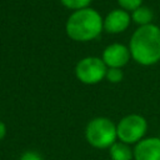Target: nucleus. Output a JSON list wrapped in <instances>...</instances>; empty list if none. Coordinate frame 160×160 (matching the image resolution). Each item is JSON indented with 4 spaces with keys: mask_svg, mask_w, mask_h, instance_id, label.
Here are the masks:
<instances>
[{
    "mask_svg": "<svg viewBox=\"0 0 160 160\" xmlns=\"http://www.w3.org/2000/svg\"><path fill=\"white\" fill-rule=\"evenodd\" d=\"M85 139L95 149H109L118 141L116 124L104 116L94 118L85 126Z\"/></svg>",
    "mask_w": 160,
    "mask_h": 160,
    "instance_id": "7ed1b4c3",
    "label": "nucleus"
},
{
    "mask_svg": "<svg viewBox=\"0 0 160 160\" xmlns=\"http://www.w3.org/2000/svg\"><path fill=\"white\" fill-rule=\"evenodd\" d=\"M109 156L111 160H134V151L130 145L118 140L109 148Z\"/></svg>",
    "mask_w": 160,
    "mask_h": 160,
    "instance_id": "1a4fd4ad",
    "label": "nucleus"
},
{
    "mask_svg": "<svg viewBox=\"0 0 160 160\" xmlns=\"http://www.w3.org/2000/svg\"><path fill=\"white\" fill-rule=\"evenodd\" d=\"M101 59L108 68L122 69L131 59V55L129 46L121 42H112L102 50Z\"/></svg>",
    "mask_w": 160,
    "mask_h": 160,
    "instance_id": "423d86ee",
    "label": "nucleus"
},
{
    "mask_svg": "<svg viewBox=\"0 0 160 160\" xmlns=\"http://www.w3.org/2000/svg\"><path fill=\"white\" fill-rule=\"evenodd\" d=\"M131 59L142 66L160 61V28L155 24L139 26L129 40Z\"/></svg>",
    "mask_w": 160,
    "mask_h": 160,
    "instance_id": "f257e3e1",
    "label": "nucleus"
},
{
    "mask_svg": "<svg viewBox=\"0 0 160 160\" xmlns=\"http://www.w3.org/2000/svg\"><path fill=\"white\" fill-rule=\"evenodd\" d=\"M144 2V0H118V4L120 5L121 9L126 10V11H132L136 8L141 6Z\"/></svg>",
    "mask_w": 160,
    "mask_h": 160,
    "instance_id": "ddd939ff",
    "label": "nucleus"
},
{
    "mask_svg": "<svg viewBox=\"0 0 160 160\" xmlns=\"http://www.w3.org/2000/svg\"><path fill=\"white\" fill-rule=\"evenodd\" d=\"M118 140L128 145H135L148 132V121L140 114H129L116 124Z\"/></svg>",
    "mask_w": 160,
    "mask_h": 160,
    "instance_id": "20e7f679",
    "label": "nucleus"
},
{
    "mask_svg": "<svg viewBox=\"0 0 160 160\" xmlns=\"http://www.w3.org/2000/svg\"><path fill=\"white\" fill-rule=\"evenodd\" d=\"M105 79H106L109 82H111V84H118V82L122 81V79H124L122 69H118V68H108Z\"/></svg>",
    "mask_w": 160,
    "mask_h": 160,
    "instance_id": "f8f14e48",
    "label": "nucleus"
},
{
    "mask_svg": "<svg viewBox=\"0 0 160 160\" xmlns=\"http://www.w3.org/2000/svg\"><path fill=\"white\" fill-rule=\"evenodd\" d=\"M108 66L101 58L85 56L80 59L74 69L76 79L85 85H95L105 79Z\"/></svg>",
    "mask_w": 160,
    "mask_h": 160,
    "instance_id": "39448f33",
    "label": "nucleus"
},
{
    "mask_svg": "<svg viewBox=\"0 0 160 160\" xmlns=\"http://www.w3.org/2000/svg\"><path fill=\"white\" fill-rule=\"evenodd\" d=\"M104 31V18L94 8L72 11L66 20V35L78 42H88L98 39Z\"/></svg>",
    "mask_w": 160,
    "mask_h": 160,
    "instance_id": "f03ea898",
    "label": "nucleus"
},
{
    "mask_svg": "<svg viewBox=\"0 0 160 160\" xmlns=\"http://www.w3.org/2000/svg\"><path fill=\"white\" fill-rule=\"evenodd\" d=\"M131 24L130 12L119 8L109 11L104 18V31L108 34L124 32Z\"/></svg>",
    "mask_w": 160,
    "mask_h": 160,
    "instance_id": "0eeeda50",
    "label": "nucleus"
},
{
    "mask_svg": "<svg viewBox=\"0 0 160 160\" xmlns=\"http://www.w3.org/2000/svg\"><path fill=\"white\" fill-rule=\"evenodd\" d=\"M6 135V125L4 121L0 120V140H2Z\"/></svg>",
    "mask_w": 160,
    "mask_h": 160,
    "instance_id": "2eb2a0df",
    "label": "nucleus"
},
{
    "mask_svg": "<svg viewBox=\"0 0 160 160\" xmlns=\"http://www.w3.org/2000/svg\"><path fill=\"white\" fill-rule=\"evenodd\" d=\"M19 160H42V156L35 150H28L20 155Z\"/></svg>",
    "mask_w": 160,
    "mask_h": 160,
    "instance_id": "4468645a",
    "label": "nucleus"
},
{
    "mask_svg": "<svg viewBox=\"0 0 160 160\" xmlns=\"http://www.w3.org/2000/svg\"><path fill=\"white\" fill-rule=\"evenodd\" d=\"M91 1L92 0H60L61 5L64 8H66L69 10H72V11L89 8L90 4H91Z\"/></svg>",
    "mask_w": 160,
    "mask_h": 160,
    "instance_id": "9b49d317",
    "label": "nucleus"
},
{
    "mask_svg": "<svg viewBox=\"0 0 160 160\" xmlns=\"http://www.w3.org/2000/svg\"><path fill=\"white\" fill-rule=\"evenodd\" d=\"M134 160H160V138L145 136L132 148Z\"/></svg>",
    "mask_w": 160,
    "mask_h": 160,
    "instance_id": "6e6552de",
    "label": "nucleus"
},
{
    "mask_svg": "<svg viewBox=\"0 0 160 160\" xmlns=\"http://www.w3.org/2000/svg\"><path fill=\"white\" fill-rule=\"evenodd\" d=\"M130 16H131V22H134L135 25H138V28L139 26H145V25L152 24L154 11L149 6H145L142 4L141 6H139L135 10H132L130 12Z\"/></svg>",
    "mask_w": 160,
    "mask_h": 160,
    "instance_id": "9d476101",
    "label": "nucleus"
}]
</instances>
